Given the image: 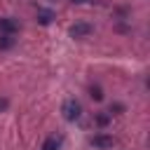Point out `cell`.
Segmentation results:
<instances>
[{
  "instance_id": "7a4b0ae2",
  "label": "cell",
  "mask_w": 150,
  "mask_h": 150,
  "mask_svg": "<svg viewBox=\"0 0 150 150\" xmlns=\"http://www.w3.org/2000/svg\"><path fill=\"white\" fill-rule=\"evenodd\" d=\"M91 30H94V26H91V23H87V21H77V23H73V26H70V30H68V33H70V38H87Z\"/></svg>"
},
{
  "instance_id": "8992f818",
  "label": "cell",
  "mask_w": 150,
  "mask_h": 150,
  "mask_svg": "<svg viewBox=\"0 0 150 150\" xmlns=\"http://www.w3.org/2000/svg\"><path fill=\"white\" fill-rule=\"evenodd\" d=\"M52 19H54V14H52V12H40V14H38V21H40V23H45V26H47V23H52Z\"/></svg>"
},
{
  "instance_id": "ba28073f",
  "label": "cell",
  "mask_w": 150,
  "mask_h": 150,
  "mask_svg": "<svg viewBox=\"0 0 150 150\" xmlns=\"http://www.w3.org/2000/svg\"><path fill=\"white\" fill-rule=\"evenodd\" d=\"M89 96H91L94 101H101V98H103V91H101V87H91V89H89Z\"/></svg>"
},
{
  "instance_id": "8fae6325",
  "label": "cell",
  "mask_w": 150,
  "mask_h": 150,
  "mask_svg": "<svg viewBox=\"0 0 150 150\" xmlns=\"http://www.w3.org/2000/svg\"><path fill=\"white\" fill-rule=\"evenodd\" d=\"M70 2H75V5H87V2H94V0H70Z\"/></svg>"
},
{
  "instance_id": "9c48e42d",
  "label": "cell",
  "mask_w": 150,
  "mask_h": 150,
  "mask_svg": "<svg viewBox=\"0 0 150 150\" xmlns=\"http://www.w3.org/2000/svg\"><path fill=\"white\" fill-rule=\"evenodd\" d=\"M108 122H110V115H108V112H101V115H96V124H98V127H105Z\"/></svg>"
},
{
  "instance_id": "277c9868",
  "label": "cell",
  "mask_w": 150,
  "mask_h": 150,
  "mask_svg": "<svg viewBox=\"0 0 150 150\" xmlns=\"http://www.w3.org/2000/svg\"><path fill=\"white\" fill-rule=\"evenodd\" d=\"M91 143H94L98 150H108V148H112L115 138H112V136H108V134H96V136L91 138Z\"/></svg>"
},
{
  "instance_id": "30bf717a",
  "label": "cell",
  "mask_w": 150,
  "mask_h": 150,
  "mask_svg": "<svg viewBox=\"0 0 150 150\" xmlns=\"http://www.w3.org/2000/svg\"><path fill=\"white\" fill-rule=\"evenodd\" d=\"M122 110H124V105H122V103H112V105H110V112H108V115L112 117V115H120Z\"/></svg>"
},
{
  "instance_id": "52a82bcc",
  "label": "cell",
  "mask_w": 150,
  "mask_h": 150,
  "mask_svg": "<svg viewBox=\"0 0 150 150\" xmlns=\"http://www.w3.org/2000/svg\"><path fill=\"white\" fill-rule=\"evenodd\" d=\"M42 150H59V141L56 138H47L42 143Z\"/></svg>"
},
{
  "instance_id": "6da1fadb",
  "label": "cell",
  "mask_w": 150,
  "mask_h": 150,
  "mask_svg": "<svg viewBox=\"0 0 150 150\" xmlns=\"http://www.w3.org/2000/svg\"><path fill=\"white\" fill-rule=\"evenodd\" d=\"M61 112H63V117H66L68 122H75V120H80V115H82V105H80V101L68 98V101H63Z\"/></svg>"
},
{
  "instance_id": "5b68a950",
  "label": "cell",
  "mask_w": 150,
  "mask_h": 150,
  "mask_svg": "<svg viewBox=\"0 0 150 150\" xmlns=\"http://www.w3.org/2000/svg\"><path fill=\"white\" fill-rule=\"evenodd\" d=\"M14 47V38L12 35H0V49H12Z\"/></svg>"
},
{
  "instance_id": "3957f363",
  "label": "cell",
  "mask_w": 150,
  "mask_h": 150,
  "mask_svg": "<svg viewBox=\"0 0 150 150\" xmlns=\"http://www.w3.org/2000/svg\"><path fill=\"white\" fill-rule=\"evenodd\" d=\"M19 30V21L12 16H0V35H14Z\"/></svg>"
},
{
  "instance_id": "7c38bea8",
  "label": "cell",
  "mask_w": 150,
  "mask_h": 150,
  "mask_svg": "<svg viewBox=\"0 0 150 150\" xmlns=\"http://www.w3.org/2000/svg\"><path fill=\"white\" fill-rule=\"evenodd\" d=\"M7 108V98H0V110H5Z\"/></svg>"
}]
</instances>
